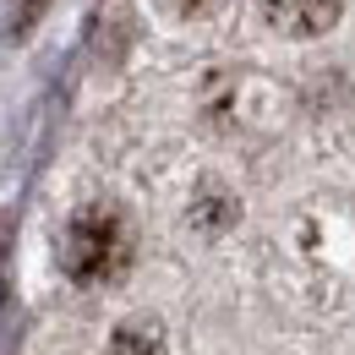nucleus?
Here are the masks:
<instances>
[{
  "label": "nucleus",
  "mask_w": 355,
  "mask_h": 355,
  "mask_svg": "<svg viewBox=\"0 0 355 355\" xmlns=\"http://www.w3.org/2000/svg\"><path fill=\"white\" fill-rule=\"evenodd\" d=\"M132 257V230L115 208H83L77 219L66 224V246H60V263L77 284H104L115 279Z\"/></svg>",
  "instance_id": "nucleus-1"
},
{
  "label": "nucleus",
  "mask_w": 355,
  "mask_h": 355,
  "mask_svg": "<svg viewBox=\"0 0 355 355\" xmlns=\"http://www.w3.org/2000/svg\"><path fill=\"white\" fill-rule=\"evenodd\" d=\"M345 0H263V17L290 39H317L339 22Z\"/></svg>",
  "instance_id": "nucleus-2"
},
{
  "label": "nucleus",
  "mask_w": 355,
  "mask_h": 355,
  "mask_svg": "<svg viewBox=\"0 0 355 355\" xmlns=\"http://www.w3.org/2000/svg\"><path fill=\"white\" fill-rule=\"evenodd\" d=\"M110 355H164V328H159L153 317H132V322L115 328Z\"/></svg>",
  "instance_id": "nucleus-3"
},
{
  "label": "nucleus",
  "mask_w": 355,
  "mask_h": 355,
  "mask_svg": "<svg viewBox=\"0 0 355 355\" xmlns=\"http://www.w3.org/2000/svg\"><path fill=\"white\" fill-rule=\"evenodd\" d=\"M153 6H159L170 22H202V17H214V11H219L224 0H153Z\"/></svg>",
  "instance_id": "nucleus-4"
},
{
  "label": "nucleus",
  "mask_w": 355,
  "mask_h": 355,
  "mask_svg": "<svg viewBox=\"0 0 355 355\" xmlns=\"http://www.w3.org/2000/svg\"><path fill=\"white\" fill-rule=\"evenodd\" d=\"M49 0H22V6H17V28H11V33H28V28H33V22H39V11H44Z\"/></svg>",
  "instance_id": "nucleus-5"
}]
</instances>
